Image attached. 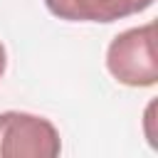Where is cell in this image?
<instances>
[{"label":"cell","mask_w":158,"mask_h":158,"mask_svg":"<svg viewBox=\"0 0 158 158\" xmlns=\"http://www.w3.org/2000/svg\"><path fill=\"white\" fill-rule=\"evenodd\" d=\"M62 151L59 133L52 121L25 114H0V158H54Z\"/></svg>","instance_id":"7a4b0ae2"},{"label":"cell","mask_w":158,"mask_h":158,"mask_svg":"<svg viewBox=\"0 0 158 158\" xmlns=\"http://www.w3.org/2000/svg\"><path fill=\"white\" fill-rule=\"evenodd\" d=\"M106 69L126 86H153L158 81L156 25L146 22L116 35L106 49Z\"/></svg>","instance_id":"6da1fadb"},{"label":"cell","mask_w":158,"mask_h":158,"mask_svg":"<svg viewBox=\"0 0 158 158\" xmlns=\"http://www.w3.org/2000/svg\"><path fill=\"white\" fill-rule=\"evenodd\" d=\"M5 67H7V54H5V47L0 42V77L5 74Z\"/></svg>","instance_id":"277c9868"},{"label":"cell","mask_w":158,"mask_h":158,"mask_svg":"<svg viewBox=\"0 0 158 158\" xmlns=\"http://www.w3.org/2000/svg\"><path fill=\"white\" fill-rule=\"evenodd\" d=\"M47 10L69 22H114L143 12L153 0H44Z\"/></svg>","instance_id":"3957f363"}]
</instances>
